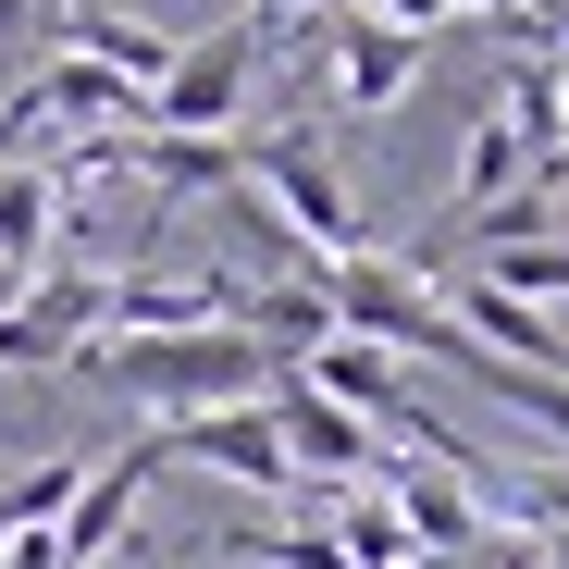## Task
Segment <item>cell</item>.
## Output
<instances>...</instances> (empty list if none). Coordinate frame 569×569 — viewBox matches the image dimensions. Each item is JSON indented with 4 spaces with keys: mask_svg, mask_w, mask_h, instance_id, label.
I'll return each mask as SVG.
<instances>
[{
    "mask_svg": "<svg viewBox=\"0 0 569 569\" xmlns=\"http://www.w3.org/2000/svg\"><path fill=\"white\" fill-rule=\"evenodd\" d=\"M87 371L124 397H149L161 421H199V409H248L272 397V359L236 335V322H199V335H100L87 347Z\"/></svg>",
    "mask_w": 569,
    "mask_h": 569,
    "instance_id": "obj_1",
    "label": "cell"
},
{
    "mask_svg": "<svg viewBox=\"0 0 569 569\" xmlns=\"http://www.w3.org/2000/svg\"><path fill=\"white\" fill-rule=\"evenodd\" d=\"M236 186H248V199L284 223V236H298L310 248V272L322 260H359V248H385V236H371L359 211H347V173H335V149H322V124H272V137H236Z\"/></svg>",
    "mask_w": 569,
    "mask_h": 569,
    "instance_id": "obj_2",
    "label": "cell"
},
{
    "mask_svg": "<svg viewBox=\"0 0 569 569\" xmlns=\"http://www.w3.org/2000/svg\"><path fill=\"white\" fill-rule=\"evenodd\" d=\"M248 74H260V26H211V38H173L161 87H149V137H236L248 112Z\"/></svg>",
    "mask_w": 569,
    "mask_h": 569,
    "instance_id": "obj_3",
    "label": "cell"
},
{
    "mask_svg": "<svg viewBox=\"0 0 569 569\" xmlns=\"http://www.w3.org/2000/svg\"><path fill=\"white\" fill-rule=\"evenodd\" d=\"M272 446H284V470H298V483H335V496H371V483H385V470H397V446L385 433H371V421H347L335 397H310L298 385V371H272Z\"/></svg>",
    "mask_w": 569,
    "mask_h": 569,
    "instance_id": "obj_4",
    "label": "cell"
},
{
    "mask_svg": "<svg viewBox=\"0 0 569 569\" xmlns=\"http://www.w3.org/2000/svg\"><path fill=\"white\" fill-rule=\"evenodd\" d=\"M112 335V272H38L13 310H0V371H87V347Z\"/></svg>",
    "mask_w": 569,
    "mask_h": 569,
    "instance_id": "obj_5",
    "label": "cell"
},
{
    "mask_svg": "<svg viewBox=\"0 0 569 569\" xmlns=\"http://www.w3.org/2000/svg\"><path fill=\"white\" fill-rule=\"evenodd\" d=\"M161 433H137L124 458H87V483H74V508L50 520V545H62V569H100L124 532H137V508H149V483H161Z\"/></svg>",
    "mask_w": 569,
    "mask_h": 569,
    "instance_id": "obj_6",
    "label": "cell"
},
{
    "mask_svg": "<svg viewBox=\"0 0 569 569\" xmlns=\"http://www.w3.org/2000/svg\"><path fill=\"white\" fill-rule=\"evenodd\" d=\"M322 38H335V112L347 124H371V112H397L409 87H421V38H397V26H371V13H322Z\"/></svg>",
    "mask_w": 569,
    "mask_h": 569,
    "instance_id": "obj_7",
    "label": "cell"
},
{
    "mask_svg": "<svg viewBox=\"0 0 569 569\" xmlns=\"http://www.w3.org/2000/svg\"><path fill=\"white\" fill-rule=\"evenodd\" d=\"M161 458H199V470H223V483L298 496V470H284V446H272V409H260V397H248V409H199V421H161Z\"/></svg>",
    "mask_w": 569,
    "mask_h": 569,
    "instance_id": "obj_8",
    "label": "cell"
},
{
    "mask_svg": "<svg viewBox=\"0 0 569 569\" xmlns=\"http://www.w3.org/2000/svg\"><path fill=\"white\" fill-rule=\"evenodd\" d=\"M298 385H310V397H335L347 421H371V433H385V421L409 409V359H385V347H359V335H322V347L298 359Z\"/></svg>",
    "mask_w": 569,
    "mask_h": 569,
    "instance_id": "obj_9",
    "label": "cell"
},
{
    "mask_svg": "<svg viewBox=\"0 0 569 569\" xmlns=\"http://www.w3.org/2000/svg\"><path fill=\"white\" fill-rule=\"evenodd\" d=\"M124 173L149 186V199H223L248 161H236V137H149V124H137V137H124Z\"/></svg>",
    "mask_w": 569,
    "mask_h": 569,
    "instance_id": "obj_10",
    "label": "cell"
},
{
    "mask_svg": "<svg viewBox=\"0 0 569 569\" xmlns=\"http://www.w3.org/2000/svg\"><path fill=\"white\" fill-rule=\"evenodd\" d=\"M74 223V199L38 173V161H0V260L13 272H50V236Z\"/></svg>",
    "mask_w": 569,
    "mask_h": 569,
    "instance_id": "obj_11",
    "label": "cell"
},
{
    "mask_svg": "<svg viewBox=\"0 0 569 569\" xmlns=\"http://www.w3.org/2000/svg\"><path fill=\"white\" fill-rule=\"evenodd\" d=\"M520 173H532V149L508 137V112H483V124H470V149H458V186H446V236H458L470 211H496Z\"/></svg>",
    "mask_w": 569,
    "mask_h": 569,
    "instance_id": "obj_12",
    "label": "cell"
},
{
    "mask_svg": "<svg viewBox=\"0 0 569 569\" xmlns=\"http://www.w3.org/2000/svg\"><path fill=\"white\" fill-rule=\"evenodd\" d=\"M223 569H347L335 532H223Z\"/></svg>",
    "mask_w": 569,
    "mask_h": 569,
    "instance_id": "obj_13",
    "label": "cell"
},
{
    "mask_svg": "<svg viewBox=\"0 0 569 569\" xmlns=\"http://www.w3.org/2000/svg\"><path fill=\"white\" fill-rule=\"evenodd\" d=\"M520 13V0H458V26H508Z\"/></svg>",
    "mask_w": 569,
    "mask_h": 569,
    "instance_id": "obj_14",
    "label": "cell"
},
{
    "mask_svg": "<svg viewBox=\"0 0 569 569\" xmlns=\"http://www.w3.org/2000/svg\"><path fill=\"white\" fill-rule=\"evenodd\" d=\"M545 87H557V124H569V50H557V62H545Z\"/></svg>",
    "mask_w": 569,
    "mask_h": 569,
    "instance_id": "obj_15",
    "label": "cell"
},
{
    "mask_svg": "<svg viewBox=\"0 0 569 569\" xmlns=\"http://www.w3.org/2000/svg\"><path fill=\"white\" fill-rule=\"evenodd\" d=\"M26 284H38V272H13V260H0V310H13V298H26Z\"/></svg>",
    "mask_w": 569,
    "mask_h": 569,
    "instance_id": "obj_16",
    "label": "cell"
},
{
    "mask_svg": "<svg viewBox=\"0 0 569 569\" xmlns=\"http://www.w3.org/2000/svg\"><path fill=\"white\" fill-rule=\"evenodd\" d=\"M62 13H74V0H62Z\"/></svg>",
    "mask_w": 569,
    "mask_h": 569,
    "instance_id": "obj_17",
    "label": "cell"
}]
</instances>
